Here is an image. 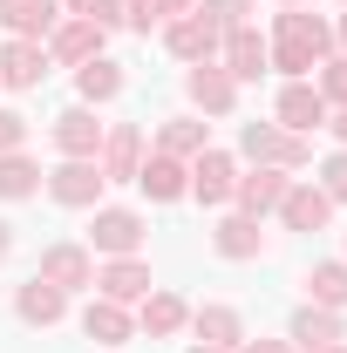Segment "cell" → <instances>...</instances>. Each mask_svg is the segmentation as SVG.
<instances>
[{
    "label": "cell",
    "instance_id": "1",
    "mask_svg": "<svg viewBox=\"0 0 347 353\" xmlns=\"http://www.w3.org/2000/svg\"><path fill=\"white\" fill-rule=\"evenodd\" d=\"M327 54H334V28H327L320 14L286 7V14L272 21V68H279V75H293V82H300L306 68H320Z\"/></svg>",
    "mask_w": 347,
    "mask_h": 353
},
{
    "label": "cell",
    "instance_id": "2",
    "mask_svg": "<svg viewBox=\"0 0 347 353\" xmlns=\"http://www.w3.org/2000/svg\"><path fill=\"white\" fill-rule=\"evenodd\" d=\"M238 150H245L252 163H272V170H306V163H313L306 136L279 130V123H245V136H238Z\"/></svg>",
    "mask_w": 347,
    "mask_h": 353
},
{
    "label": "cell",
    "instance_id": "3",
    "mask_svg": "<svg viewBox=\"0 0 347 353\" xmlns=\"http://www.w3.org/2000/svg\"><path fill=\"white\" fill-rule=\"evenodd\" d=\"M164 41H171L177 61H212L218 48H225V28H218L205 7H191V14H177V21H171V34H164Z\"/></svg>",
    "mask_w": 347,
    "mask_h": 353
},
{
    "label": "cell",
    "instance_id": "4",
    "mask_svg": "<svg viewBox=\"0 0 347 353\" xmlns=\"http://www.w3.org/2000/svg\"><path fill=\"white\" fill-rule=\"evenodd\" d=\"M88 252L136 259V252H143V218H136V211H95V224H88Z\"/></svg>",
    "mask_w": 347,
    "mask_h": 353
},
{
    "label": "cell",
    "instance_id": "5",
    "mask_svg": "<svg viewBox=\"0 0 347 353\" xmlns=\"http://www.w3.org/2000/svg\"><path fill=\"white\" fill-rule=\"evenodd\" d=\"M48 197L68 204V211L95 204V197H102V170H95V157H68L62 170H48Z\"/></svg>",
    "mask_w": 347,
    "mask_h": 353
},
{
    "label": "cell",
    "instance_id": "6",
    "mask_svg": "<svg viewBox=\"0 0 347 353\" xmlns=\"http://www.w3.org/2000/svg\"><path fill=\"white\" fill-rule=\"evenodd\" d=\"M35 279L62 285V292H82V285H95V252H88V245H48Z\"/></svg>",
    "mask_w": 347,
    "mask_h": 353
},
{
    "label": "cell",
    "instance_id": "7",
    "mask_svg": "<svg viewBox=\"0 0 347 353\" xmlns=\"http://www.w3.org/2000/svg\"><path fill=\"white\" fill-rule=\"evenodd\" d=\"M102 183H136V170H143V136H136V123H116V130L102 136Z\"/></svg>",
    "mask_w": 347,
    "mask_h": 353
},
{
    "label": "cell",
    "instance_id": "8",
    "mask_svg": "<svg viewBox=\"0 0 347 353\" xmlns=\"http://www.w3.org/2000/svg\"><path fill=\"white\" fill-rule=\"evenodd\" d=\"M272 68V48L259 41V28H225V75L232 82H259Z\"/></svg>",
    "mask_w": 347,
    "mask_h": 353
},
{
    "label": "cell",
    "instance_id": "9",
    "mask_svg": "<svg viewBox=\"0 0 347 353\" xmlns=\"http://www.w3.org/2000/svg\"><path fill=\"white\" fill-rule=\"evenodd\" d=\"M279 130H293V136L327 130V95L306 88V82H286V88H279Z\"/></svg>",
    "mask_w": 347,
    "mask_h": 353
},
{
    "label": "cell",
    "instance_id": "10",
    "mask_svg": "<svg viewBox=\"0 0 347 353\" xmlns=\"http://www.w3.org/2000/svg\"><path fill=\"white\" fill-rule=\"evenodd\" d=\"M286 183H293L286 170H272V163H259L252 176H238V183H232V197H238V211H245V218H265V211H279Z\"/></svg>",
    "mask_w": 347,
    "mask_h": 353
},
{
    "label": "cell",
    "instance_id": "11",
    "mask_svg": "<svg viewBox=\"0 0 347 353\" xmlns=\"http://www.w3.org/2000/svg\"><path fill=\"white\" fill-rule=\"evenodd\" d=\"M279 218H286V231H320V224L334 218V197H327L320 183H286Z\"/></svg>",
    "mask_w": 347,
    "mask_h": 353
},
{
    "label": "cell",
    "instance_id": "12",
    "mask_svg": "<svg viewBox=\"0 0 347 353\" xmlns=\"http://www.w3.org/2000/svg\"><path fill=\"white\" fill-rule=\"evenodd\" d=\"M232 183H238V163H232L225 150H198V163H191V197L225 204V197H232Z\"/></svg>",
    "mask_w": 347,
    "mask_h": 353
},
{
    "label": "cell",
    "instance_id": "13",
    "mask_svg": "<svg viewBox=\"0 0 347 353\" xmlns=\"http://www.w3.org/2000/svg\"><path fill=\"white\" fill-rule=\"evenodd\" d=\"M48 75V48L41 41H7L0 48V82L7 88H35Z\"/></svg>",
    "mask_w": 347,
    "mask_h": 353
},
{
    "label": "cell",
    "instance_id": "14",
    "mask_svg": "<svg viewBox=\"0 0 347 353\" xmlns=\"http://www.w3.org/2000/svg\"><path fill=\"white\" fill-rule=\"evenodd\" d=\"M55 150H62V157H95V150H102V123H95L88 109H62V116H55Z\"/></svg>",
    "mask_w": 347,
    "mask_h": 353
},
{
    "label": "cell",
    "instance_id": "15",
    "mask_svg": "<svg viewBox=\"0 0 347 353\" xmlns=\"http://www.w3.org/2000/svg\"><path fill=\"white\" fill-rule=\"evenodd\" d=\"M136 183H143V190H150L157 204H177V197L191 190V170H184V157H164V150H157V157H150V163L136 170Z\"/></svg>",
    "mask_w": 347,
    "mask_h": 353
},
{
    "label": "cell",
    "instance_id": "16",
    "mask_svg": "<svg viewBox=\"0 0 347 353\" xmlns=\"http://www.w3.org/2000/svg\"><path fill=\"white\" fill-rule=\"evenodd\" d=\"M95 285H102V299H116V306H123V299H143V292H150V265L143 259H109L95 272Z\"/></svg>",
    "mask_w": 347,
    "mask_h": 353
},
{
    "label": "cell",
    "instance_id": "17",
    "mask_svg": "<svg viewBox=\"0 0 347 353\" xmlns=\"http://www.w3.org/2000/svg\"><path fill=\"white\" fill-rule=\"evenodd\" d=\"M48 54L82 68V61H95V54H102V28H95V21H62V28H55V41H48Z\"/></svg>",
    "mask_w": 347,
    "mask_h": 353
},
{
    "label": "cell",
    "instance_id": "18",
    "mask_svg": "<svg viewBox=\"0 0 347 353\" xmlns=\"http://www.w3.org/2000/svg\"><path fill=\"white\" fill-rule=\"evenodd\" d=\"M184 88H191V102H198V109H212V116H225V109L238 102V82H232L225 68H212V61H198Z\"/></svg>",
    "mask_w": 347,
    "mask_h": 353
},
{
    "label": "cell",
    "instance_id": "19",
    "mask_svg": "<svg viewBox=\"0 0 347 353\" xmlns=\"http://www.w3.org/2000/svg\"><path fill=\"white\" fill-rule=\"evenodd\" d=\"M14 312H21L28 326H55V319L68 312V292H62V285H48V279H28V285H21V299H14Z\"/></svg>",
    "mask_w": 347,
    "mask_h": 353
},
{
    "label": "cell",
    "instance_id": "20",
    "mask_svg": "<svg viewBox=\"0 0 347 353\" xmlns=\"http://www.w3.org/2000/svg\"><path fill=\"white\" fill-rule=\"evenodd\" d=\"M55 0H0V21L14 28V41H35V34H48L55 28Z\"/></svg>",
    "mask_w": 347,
    "mask_h": 353
},
{
    "label": "cell",
    "instance_id": "21",
    "mask_svg": "<svg viewBox=\"0 0 347 353\" xmlns=\"http://www.w3.org/2000/svg\"><path fill=\"white\" fill-rule=\"evenodd\" d=\"M212 245H218V259H259V252H265L259 218H245V211H238V218H225V224L212 231Z\"/></svg>",
    "mask_w": 347,
    "mask_h": 353
},
{
    "label": "cell",
    "instance_id": "22",
    "mask_svg": "<svg viewBox=\"0 0 347 353\" xmlns=\"http://www.w3.org/2000/svg\"><path fill=\"white\" fill-rule=\"evenodd\" d=\"M191 326H198V340H205V347H245V326H238V312L232 306H198L191 312Z\"/></svg>",
    "mask_w": 347,
    "mask_h": 353
},
{
    "label": "cell",
    "instance_id": "23",
    "mask_svg": "<svg viewBox=\"0 0 347 353\" xmlns=\"http://www.w3.org/2000/svg\"><path fill=\"white\" fill-rule=\"evenodd\" d=\"M82 333L95 347H123V340H130V312L116 306V299H95V306L82 312Z\"/></svg>",
    "mask_w": 347,
    "mask_h": 353
},
{
    "label": "cell",
    "instance_id": "24",
    "mask_svg": "<svg viewBox=\"0 0 347 353\" xmlns=\"http://www.w3.org/2000/svg\"><path fill=\"white\" fill-rule=\"evenodd\" d=\"M184 319H191V306H184L177 292H143V333H150V340H171Z\"/></svg>",
    "mask_w": 347,
    "mask_h": 353
},
{
    "label": "cell",
    "instance_id": "25",
    "mask_svg": "<svg viewBox=\"0 0 347 353\" xmlns=\"http://www.w3.org/2000/svg\"><path fill=\"white\" fill-rule=\"evenodd\" d=\"M75 88H82V102H116V95H123V68L95 54V61L75 68Z\"/></svg>",
    "mask_w": 347,
    "mask_h": 353
},
{
    "label": "cell",
    "instance_id": "26",
    "mask_svg": "<svg viewBox=\"0 0 347 353\" xmlns=\"http://www.w3.org/2000/svg\"><path fill=\"white\" fill-rule=\"evenodd\" d=\"M306 292H313V306L341 312V306H347V265H341V259L313 265V272H306Z\"/></svg>",
    "mask_w": 347,
    "mask_h": 353
},
{
    "label": "cell",
    "instance_id": "27",
    "mask_svg": "<svg viewBox=\"0 0 347 353\" xmlns=\"http://www.w3.org/2000/svg\"><path fill=\"white\" fill-rule=\"evenodd\" d=\"M293 340H300L306 353H313V347H334V340H341V319H334L327 306H300V312H293Z\"/></svg>",
    "mask_w": 347,
    "mask_h": 353
},
{
    "label": "cell",
    "instance_id": "28",
    "mask_svg": "<svg viewBox=\"0 0 347 353\" xmlns=\"http://www.w3.org/2000/svg\"><path fill=\"white\" fill-rule=\"evenodd\" d=\"M35 190H41V170H35L21 150H7V157H0V197L14 204V197H35Z\"/></svg>",
    "mask_w": 347,
    "mask_h": 353
},
{
    "label": "cell",
    "instance_id": "29",
    "mask_svg": "<svg viewBox=\"0 0 347 353\" xmlns=\"http://www.w3.org/2000/svg\"><path fill=\"white\" fill-rule=\"evenodd\" d=\"M157 150H164V157H198V150H212V143H205V123H191V116H171Z\"/></svg>",
    "mask_w": 347,
    "mask_h": 353
},
{
    "label": "cell",
    "instance_id": "30",
    "mask_svg": "<svg viewBox=\"0 0 347 353\" xmlns=\"http://www.w3.org/2000/svg\"><path fill=\"white\" fill-rule=\"evenodd\" d=\"M75 21H95V28H116L123 21V0H68Z\"/></svg>",
    "mask_w": 347,
    "mask_h": 353
},
{
    "label": "cell",
    "instance_id": "31",
    "mask_svg": "<svg viewBox=\"0 0 347 353\" xmlns=\"http://www.w3.org/2000/svg\"><path fill=\"white\" fill-rule=\"evenodd\" d=\"M320 95L347 109V54H334V61H320Z\"/></svg>",
    "mask_w": 347,
    "mask_h": 353
},
{
    "label": "cell",
    "instance_id": "32",
    "mask_svg": "<svg viewBox=\"0 0 347 353\" xmlns=\"http://www.w3.org/2000/svg\"><path fill=\"white\" fill-rule=\"evenodd\" d=\"M320 190H327L334 204H347V150H341V157H327V163H320Z\"/></svg>",
    "mask_w": 347,
    "mask_h": 353
},
{
    "label": "cell",
    "instance_id": "33",
    "mask_svg": "<svg viewBox=\"0 0 347 353\" xmlns=\"http://www.w3.org/2000/svg\"><path fill=\"white\" fill-rule=\"evenodd\" d=\"M205 14H212L218 28H245V14H252V0H205Z\"/></svg>",
    "mask_w": 347,
    "mask_h": 353
},
{
    "label": "cell",
    "instance_id": "34",
    "mask_svg": "<svg viewBox=\"0 0 347 353\" xmlns=\"http://www.w3.org/2000/svg\"><path fill=\"white\" fill-rule=\"evenodd\" d=\"M21 143H28V116L0 109V157H7V150H21Z\"/></svg>",
    "mask_w": 347,
    "mask_h": 353
},
{
    "label": "cell",
    "instance_id": "35",
    "mask_svg": "<svg viewBox=\"0 0 347 353\" xmlns=\"http://www.w3.org/2000/svg\"><path fill=\"white\" fill-rule=\"evenodd\" d=\"M123 21H130V28H143V34H150V21H157V0H123Z\"/></svg>",
    "mask_w": 347,
    "mask_h": 353
},
{
    "label": "cell",
    "instance_id": "36",
    "mask_svg": "<svg viewBox=\"0 0 347 353\" xmlns=\"http://www.w3.org/2000/svg\"><path fill=\"white\" fill-rule=\"evenodd\" d=\"M177 14H191V0H157V21H177Z\"/></svg>",
    "mask_w": 347,
    "mask_h": 353
},
{
    "label": "cell",
    "instance_id": "37",
    "mask_svg": "<svg viewBox=\"0 0 347 353\" xmlns=\"http://www.w3.org/2000/svg\"><path fill=\"white\" fill-rule=\"evenodd\" d=\"M245 353H286L279 340H245Z\"/></svg>",
    "mask_w": 347,
    "mask_h": 353
},
{
    "label": "cell",
    "instance_id": "38",
    "mask_svg": "<svg viewBox=\"0 0 347 353\" xmlns=\"http://www.w3.org/2000/svg\"><path fill=\"white\" fill-rule=\"evenodd\" d=\"M327 130L341 136V150H347V109H341V116H327Z\"/></svg>",
    "mask_w": 347,
    "mask_h": 353
},
{
    "label": "cell",
    "instance_id": "39",
    "mask_svg": "<svg viewBox=\"0 0 347 353\" xmlns=\"http://www.w3.org/2000/svg\"><path fill=\"white\" fill-rule=\"evenodd\" d=\"M7 252H14V224H0V259H7Z\"/></svg>",
    "mask_w": 347,
    "mask_h": 353
},
{
    "label": "cell",
    "instance_id": "40",
    "mask_svg": "<svg viewBox=\"0 0 347 353\" xmlns=\"http://www.w3.org/2000/svg\"><path fill=\"white\" fill-rule=\"evenodd\" d=\"M313 353H347V347H341V340H334V347H313Z\"/></svg>",
    "mask_w": 347,
    "mask_h": 353
},
{
    "label": "cell",
    "instance_id": "41",
    "mask_svg": "<svg viewBox=\"0 0 347 353\" xmlns=\"http://www.w3.org/2000/svg\"><path fill=\"white\" fill-rule=\"evenodd\" d=\"M191 353H225V347H191Z\"/></svg>",
    "mask_w": 347,
    "mask_h": 353
},
{
    "label": "cell",
    "instance_id": "42",
    "mask_svg": "<svg viewBox=\"0 0 347 353\" xmlns=\"http://www.w3.org/2000/svg\"><path fill=\"white\" fill-rule=\"evenodd\" d=\"M341 41H347V14H341Z\"/></svg>",
    "mask_w": 347,
    "mask_h": 353
},
{
    "label": "cell",
    "instance_id": "43",
    "mask_svg": "<svg viewBox=\"0 0 347 353\" xmlns=\"http://www.w3.org/2000/svg\"><path fill=\"white\" fill-rule=\"evenodd\" d=\"M286 7H300V0H286Z\"/></svg>",
    "mask_w": 347,
    "mask_h": 353
}]
</instances>
